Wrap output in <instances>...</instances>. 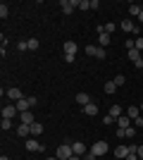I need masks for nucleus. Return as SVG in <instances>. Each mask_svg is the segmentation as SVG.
<instances>
[{
	"mask_svg": "<svg viewBox=\"0 0 143 160\" xmlns=\"http://www.w3.org/2000/svg\"><path fill=\"white\" fill-rule=\"evenodd\" d=\"M72 155H74V148H72V143H62V146H57V155H55V158L69 160Z\"/></svg>",
	"mask_w": 143,
	"mask_h": 160,
	"instance_id": "nucleus-1",
	"label": "nucleus"
},
{
	"mask_svg": "<svg viewBox=\"0 0 143 160\" xmlns=\"http://www.w3.org/2000/svg\"><path fill=\"white\" fill-rule=\"evenodd\" d=\"M110 151V146H107V141H95L93 146H91V153L95 155V158H100V155H105Z\"/></svg>",
	"mask_w": 143,
	"mask_h": 160,
	"instance_id": "nucleus-2",
	"label": "nucleus"
},
{
	"mask_svg": "<svg viewBox=\"0 0 143 160\" xmlns=\"http://www.w3.org/2000/svg\"><path fill=\"white\" fill-rule=\"evenodd\" d=\"M17 115H19V110H17L14 103H5L2 105V120H14Z\"/></svg>",
	"mask_w": 143,
	"mask_h": 160,
	"instance_id": "nucleus-3",
	"label": "nucleus"
},
{
	"mask_svg": "<svg viewBox=\"0 0 143 160\" xmlns=\"http://www.w3.org/2000/svg\"><path fill=\"white\" fill-rule=\"evenodd\" d=\"M76 5H79V0H62V2H60V7H62V14H72Z\"/></svg>",
	"mask_w": 143,
	"mask_h": 160,
	"instance_id": "nucleus-4",
	"label": "nucleus"
},
{
	"mask_svg": "<svg viewBox=\"0 0 143 160\" xmlns=\"http://www.w3.org/2000/svg\"><path fill=\"white\" fill-rule=\"evenodd\" d=\"M24 143H26V151H31V153H38V151H43V146H41V143H38V141L34 139V136H29V139L24 141Z\"/></svg>",
	"mask_w": 143,
	"mask_h": 160,
	"instance_id": "nucleus-5",
	"label": "nucleus"
},
{
	"mask_svg": "<svg viewBox=\"0 0 143 160\" xmlns=\"http://www.w3.org/2000/svg\"><path fill=\"white\" fill-rule=\"evenodd\" d=\"M119 29L126 31V33H138V27H134V22H131V19H124L122 24H119Z\"/></svg>",
	"mask_w": 143,
	"mask_h": 160,
	"instance_id": "nucleus-6",
	"label": "nucleus"
},
{
	"mask_svg": "<svg viewBox=\"0 0 143 160\" xmlns=\"http://www.w3.org/2000/svg\"><path fill=\"white\" fill-rule=\"evenodd\" d=\"M14 105H17L19 115H21V112H29V110H31V103H29V98H21V100H17Z\"/></svg>",
	"mask_w": 143,
	"mask_h": 160,
	"instance_id": "nucleus-7",
	"label": "nucleus"
},
{
	"mask_svg": "<svg viewBox=\"0 0 143 160\" xmlns=\"http://www.w3.org/2000/svg\"><path fill=\"white\" fill-rule=\"evenodd\" d=\"M7 98L17 103V100H21V98H24V96H21V91H19V88H17V86H12V88H7Z\"/></svg>",
	"mask_w": 143,
	"mask_h": 160,
	"instance_id": "nucleus-8",
	"label": "nucleus"
},
{
	"mask_svg": "<svg viewBox=\"0 0 143 160\" xmlns=\"http://www.w3.org/2000/svg\"><path fill=\"white\" fill-rule=\"evenodd\" d=\"M62 50H64V55H76V50H79V46H76L74 41H67V43L62 46Z\"/></svg>",
	"mask_w": 143,
	"mask_h": 160,
	"instance_id": "nucleus-9",
	"label": "nucleus"
},
{
	"mask_svg": "<svg viewBox=\"0 0 143 160\" xmlns=\"http://www.w3.org/2000/svg\"><path fill=\"white\" fill-rule=\"evenodd\" d=\"M117 124H119V129H129L131 124H134V120H131L129 115H122V117L117 120Z\"/></svg>",
	"mask_w": 143,
	"mask_h": 160,
	"instance_id": "nucleus-10",
	"label": "nucleus"
},
{
	"mask_svg": "<svg viewBox=\"0 0 143 160\" xmlns=\"http://www.w3.org/2000/svg\"><path fill=\"white\" fill-rule=\"evenodd\" d=\"M72 148H74V155H81V158L88 153V151H86V146H83L81 141H74V143H72Z\"/></svg>",
	"mask_w": 143,
	"mask_h": 160,
	"instance_id": "nucleus-11",
	"label": "nucleus"
},
{
	"mask_svg": "<svg viewBox=\"0 0 143 160\" xmlns=\"http://www.w3.org/2000/svg\"><path fill=\"white\" fill-rule=\"evenodd\" d=\"M115 155H117V160H126V155H129V146H117Z\"/></svg>",
	"mask_w": 143,
	"mask_h": 160,
	"instance_id": "nucleus-12",
	"label": "nucleus"
},
{
	"mask_svg": "<svg viewBox=\"0 0 143 160\" xmlns=\"http://www.w3.org/2000/svg\"><path fill=\"white\" fill-rule=\"evenodd\" d=\"M17 134L24 136V139H29V136H31V124H19V127H17Z\"/></svg>",
	"mask_w": 143,
	"mask_h": 160,
	"instance_id": "nucleus-13",
	"label": "nucleus"
},
{
	"mask_svg": "<svg viewBox=\"0 0 143 160\" xmlns=\"http://www.w3.org/2000/svg\"><path fill=\"white\" fill-rule=\"evenodd\" d=\"M76 103L86 108V105L91 103V96H88V93H83V91H81V93H76Z\"/></svg>",
	"mask_w": 143,
	"mask_h": 160,
	"instance_id": "nucleus-14",
	"label": "nucleus"
},
{
	"mask_svg": "<svg viewBox=\"0 0 143 160\" xmlns=\"http://www.w3.org/2000/svg\"><path fill=\"white\" fill-rule=\"evenodd\" d=\"M141 12H143V7L138 5V2H131V5H129V14H131V17H138Z\"/></svg>",
	"mask_w": 143,
	"mask_h": 160,
	"instance_id": "nucleus-15",
	"label": "nucleus"
},
{
	"mask_svg": "<svg viewBox=\"0 0 143 160\" xmlns=\"http://www.w3.org/2000/svg\"><path fill=\"white\" fill-rule=\"evenodd\" d=\"M83 115H88V117H93V115H98V105H95V103H88V105L83 108Z\"/></svg>",
	"mask_w": 143,
	"mask_h": 160,
	"instance_id": "nucleus-16",
	"label": "nucleus"
},
{
	"mask_svg": "<svg viewBox=\"0 0 143 160\" xmlns=\"http://www.w3.org/2000/svg\"><path fill=\"white\" fill-rule=\"evenodd\" d=\"M126 115H129L131 120H136V117H141V108H138V105H131L129 110H126Z\"/></svg>",
	"mask_w": 143,
	"mask_h": 160,
	"instance_id": "nucleus-17",
	"label": "nucleus"
},
{
	"mask_svg": "<svg viewBox=\"0 0 143 160\" xmlns=\"http://www.w3.org/2000/svg\"><path fill=\"white\" fill-rule=\"evenodd\" d=\"M19 120H21V124H34V115H31V112H21L19 115Z\"/></svg>",
	"mask_w": 143,
	"mask_h": 160,
	"instance_id": "nucleus-18",
	"label": "nucleus"
},
{
	"mask_svg": "<svg viewBox=\"0 0 143 160\" xmlns=\"http://www.w3.org/2000/svg\"><path fill=\"white\" fill-rule=\"evenodd\" d=\"M117 29H119V27H117V24H112V22H107V24H102V31H105V33H110V36H112V33H115Z\"/></svg>",
	"mask_w": 143,
	"mask_h": 160,
	"instance_id": "nucleus-19",
	"label": "nucleus"
},
{
	"mask_svg": "<svg viewBox=\"0 0 143 160\" xmlns=\"http://www.w3.org/2000/svg\"><path fill=\"white\" fill-rule=\"evenodd\" d=\"M38 134H43V124L41 122H34L31 124V136H38Z\"/></svg>",
	"mask_w": 143,
	"mask_h": 160,
	"instance_id": "nucleus-20",
	"label": "nucleus"
},
{
	"mask_svg": "<svg viewBox=\"0 0 143 160\" xmlns=\"http://www.w3.org/2000/svg\"><path fill=\"white\" fill-rule=\"evenodd\" d=\"M102 91H105V93H107V96H112V93H115V91H117V84H115V81H107Z\"/></svg>",
	"mask_w": 143,
	"mask_h": 160,
	"instance_id": "nucleus-21",
	"label": "nucleus"
},
{
	"mask_svg": "<svg viewBox=\"0 0 143 160\" xmlns=\"http://www.w3.org/2000/svg\"><path fill=\"white\" fill-rule=\"evenodd\" d=\"M107 115H112L115 120H119V117H122V108H119V105H112V108H110V112H107Z\"/></svg>",
	"mask_w": 143,
	"mask_h": 160,
	"instance_id": "nucleus-22",
	"label": "nucleus"
},
{
	"mask_svg": "<svg viewBox=\"0 0 143 160\" xmlns=\"http://www.w3.org/2000/svg\"><path fill=\"white\" fill-rule=\"evenodd\" d=\"M98 36H100V46H110V41H112V36H110V33H98Z\"/></svg>",
	"mask_w": 143,
	"mask_h": 160,
	"instance_id": "nucleus-23",
	"label": "nucleus"
},
{
	"mask_svg": "<svg viewBox=\"0 0 143 160\" xmlns=\"http://www.w3.org/2000/svg\"><path fill=\"white\" fill-rule=\"evenodd\" d=\"M136 136V127H129V129H124V139H134Z\"/></svg>",
	"mask_w": 143,
	"mask_h": 160,
	"instance_id": "nucleus-24",
	"label": "nucleus"
},
{
	"mask_svg": "<svg viewBox=\"0 0 143 160\" xmlns=\"http://www.w3.org/2000/svg\"><path fill=\"white\" fill-rule=\"evenodd\" d=\"M86 50V55H91V58H95V53H98V46H86L83 48Z\"/></svg>",
	"mask_w": 143,
	"mask_h": 160,
	"instance_id": "nucleus-25",
	"label": "nucleus"
},
{
	"mask_svg": "<svg viewBox=\"0 0 143 160\" xmlns=\"http://www.w3.org/2000/svg\"><path fill=\"white\" fill-rule=\"evenodd\" d=\"M0 129H2V132L12 129V120H2V122H0Z\"/></svg>",
	"mask_w": 143,
	"mask_h": 160,
	"instance_id": "nucleus-26",
	"label": "nucleus"
},
{
	"mask_svg": "<svg viewBox=\"0 0 143 160\" xmlns=\"http://www.w3.org/2000/svg\"><path fill=\"white\" fill-rule=\"evenodd\" d=\"M26 46H29V50H36V48H38V38H29Z\"/></svg>",
	"mask_w": 143,
	"mask_h": 160,
	"instance_id": "nucleus-27",
	"label": "nucleus"
},
{
	"mask_svg": "<svg viewBox=\"0 0 143 160\" xmlns=\"http://www.w3.org/2000/svg\"><path fill=\"white\" fill-rule=\"evenodd\" d=\"M7 14H10V7H7L5 2H2V5H0V17H2V19H5Z\"/></svg>",
	"mask_w": 143,
	"mask_h": 160,
	"instance_id": "nucleus-28",
	"label": "nucleus"
},
{
	"mask_svg": "<svg viewBox=\"0 0 143 160\" xmlns=\"http://www.w3.org/2000/svg\"><path fill=\"white\" fill-rule=\"evenodd\" d=\"M76 7H81V10H91V0H79V5Z\"/></svg>",
	"mask_w": 143,
	"mask_h": 160,
	"instance_id": "nucleus-29",
	"label": "nucleus"
},
{
	"mask_svg": "<svg viewBox=\"0 0 143 160\" xmlns=\"http://www.w3.org/2000/svg\"><path fill=\"white\" fill-rule=\"evenodd\" d=\"M95 58H100V60H105V58H107V50H105V48H98V53H95Z\"/></svg>",
	"mask_w": 143,
	"mask_h": 160,
	"instance_id": "nucleus-30",
	"label": "nucleus"
},
{
	"mask_svg": "<svg viewBox=\"0 0 143 160\" xmlns=\"http://www.w3.org/2000/svg\"><path fill=\"white\" fill-rule=\"evenodd\" d=\"M112 81H115L117 86H122V84H124V81H126V79H124V74H117V77H115V79H112Z\"/></svg>",
	"mask_w": 143,
	"mask_h": 160,
	"instance_id": "nucleus-31",
	"label": "nucleus"
},
{
	"mask_svg": "<svg viewBox=\"0 0 143 160\" xmlns=\"http://www.w3.org/2000/svg\"><path fill=\"white\" fill-rule=\"evenodd\" d=\"M112 122H117L112 115H105V117H102V124H112Z\"/></svg>",
	"mask_w": 143,
	"mask_h": 160,
	"instance_id": "nucleus-32",
	"label": "nucleus"
},
{
	"mask_svg": "<svg viewBox=\"0 0 143 160\" xmlns=\"http://www.w3.org/2000/svg\"><path fill=\"white\" fill-rule=\"evenodd\" d=\"M17 48H19V50H29V46H26V41H19V43H17Z\"/></svg>",
	"mask_w": 143,
	"mask_h": 160,
	"instance_id": "nucleus-33",
	"label": "nucleus"
},
{
	"mask_svg": "<svg viewBox=\"0 0 143 160\" xmlns=\"http://www.w3.org/2000/svg\"><path fill=\"white\" fill-rule=\"evenodd\" d=\"M136 48H138V50H143V36H138V38H136Z\"/></svg>",
	"mask_w": 143,
	"mask_h": 160,
	"instance_id": "nucleus-34",
	"label": "nucleus"
},
{
	"mask_svg": "<svg viewBox=\"0 0 143 160\" xmlns=\"http://www.w3.org/2000/svg\"><path fill=\"white\" fill-rule=\"evenodd\" d=\"M83 160H98V158H95V155H93V153H91V151H88V153L83 155Z\"/></svg>",
	"mask_w": 143,
	"mask_h": 160,
	"instance_id": "nucleus-35",
	"label": "nucleus"
},
{
	"mask_svg": "<svg viewBox=\"0 0 143 160\" xmlns=\"http://www.w3.org/2000/svg\"><path fill=\"white\" fill-rule=\"evenodd\" d=\"M134 124H136V127H143V117H136V120H134Z\"/></svg>",
	"mask_w": 143,
	"mask_h": 160,
	"instance_id": "nucleus-36",
	"label": "nucleus"
},
{
	"mask_svg": "<svg viewBox=\"0 0 143 160\" xmlns=\"http://www.w3.org/2000/svg\"><path fill=\"white\" fill-rule=\"evenodd\" d=\"M126 160H138V153H129V155H126Z\"/></svg>",
	"mask_w": 143,
	"mask_h": 160,
	"instance_id": "nucleus-37",
	"label": "nucleus"
},
{
	"mask_svg": "<svg viewBox=\"0 0 143 160\" xmlns=\"http://www.w3.org/2000/svg\"><path fill=\"white\" fill-rule=\"evenodd\" d=\"M138 158L143 160V146H138Z\"/></svg>",
	"mask_w": 143,
	"mask_h": 160,
	"instance_id": "nucleus-38",
	"label": "nucleus"
},
{
	"mask_svg": "<svg viewBox=\"0 0 143 160\" xmlns=\"http://www.w3.org/2000/svg\"><path fill=\"white\" fill-rule=\"evenodd\" d=\"M69 160H81V155H72V158H69Z\"/></svg>",
	"mask_w": 143,
	"mask_h": 160,
	"instance_id": "nucleus-39",
	"label": "nucleus"
},
{
	"mask_svg": "<svg viewBox=\"0 0 143 160\" xmlns=\"http://www.w3.org/2000/svg\"><path fill=\"white\" fill-rule=\"evenodd\" d=\"M138 22H141V24H143V12H141V14H138Z\"/></svg>",
	"mask_w": 143,
	"mask_h": 160,
	"instance_id": "nucleus-40",
	"label": "nucleus"
},
{
	"mask_svg": "<svg viewBox=\"0 0 143 160\" xmlns=\"http://www.w3.org/2000/svg\"><path fill=\"white\" fill-rule=\"evenodd\" d=\"M0 160H10V158H7V155H0Z\"/></svg>",
	"mask_w": 143,
	"mask_h": 160,
	"instance_id": "nucleus-41",
	"label": "nucleus"
},
{
	"mask_svg": "<svg viewBox=\"0 0 143 160\" xmlns=\"http://www.w3.org/2000/svg\"><path fill=\"white\" fill-rule=\"evenodd\" d=\"M45 160H60V158H45Z\"/></svg>",
	"mask_w": 143,
	"mask_h": 160,
	"instance_id": "nucleus-42",
	"label": "nucleus"
},
{
	"mask_svg": "<svg viewBox=\"0 0 143 160\" xmlns=\"http://www.w3.org/2000/svg\"><path fill=\"white\" fill-rule=\"evenodd\" d=\"M141 112H143V103H141Z\"/></svg>",
	"mask_w": 143,
	"mask_h": 160,
	"instance_id": "nucleus-43",
	"label": "nucleus"
}]
</instances>
